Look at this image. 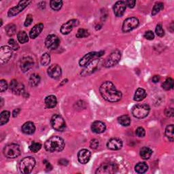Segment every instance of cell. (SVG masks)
Segmentation results:
<instances>
[{
  "mask_svg": "<svg viewBox=\"0 0 174 174\" xmlns=\"http://www.w3.org/2000/svg\"><path fill=\"white\" fill-rule=\"evenodd\" d=\"M10 89L16 95H20L24 92V85L13 80L10 84Z\"/></svg>",
  "mask_w": 174,
  "mask_h": 174,
  "instance_id": "obj_21",
  "label": "cell"
},
{
  "mask_svg": "<svg viewBox=\"0 0 174 174\" xmlns=\"http://www.w3.org/2000/svg\"><path fill=\"white\" fill-rule=\"evenodd\" d=\"M147 93L144 88H139L136 91V93L134 95V100L136 101H141L144 99L146 97Z\"/></svg>",
  "mask_w": 174,
  "mask_h": 174,
  "instance_id": "obj_26",
  "label": "cell"
},
{
  "mask_svg": "<svg viewBox=\"0 0 174 174\" xmlns=\"http://www.w3.org/2000/svg\"><path fill=\"white\" fill-rule=\"evenodd\" d=\"M91 152L88 150L87 149H83L80 150L78 153V160L79 163L82 164H86L91 158Z\"/></svg>",
  "mask_w": 174,
  "mask_h": 174,
  "instance_id": "obj_19",
  "label": "cell"
},
{
  "mask_svg": "<svg viewBox=\"0 0 174 174\" xmlns=\"http://www.w3.org/2000/svg\"><path fill=\"white\" fill-rule=\"evenodd\" d=\"M155 31H156V33H157V35H158V36H160V37H163V35H165V31H164V30H163V27L161 24L157 25V27H156Z\"/></svg>",
  "mask_w": 174,
  "mask_h": 174,
  "instance_id": "obj_42",
  "label": "cell"
},
{
  "mask_svg": "<svg viewBox=\"0 0 174 174\" xmlns=\"http://www.w3.org/2000/svg\"><path fill=\"white\" fill-rule=\"evenodd\" d=\"M51 125L53 129L57 131H63L66 128L65 120L60 115H54L51 118Z\"/></svg>",
  "mask_w": 174,
  "mask_h": 174,
  "instance_id": "obj_8",
  "label": "cell"
},
{
  "mask_svg": "<svg viewBox=\"0 0 174 174\" xmlns=\"http://www.w3.org/2000/svg\"><path fill=\"white\" fill-rule=\"evenodd\" d=\"M107 147L112 150H118L123 147V141L118 138H112L107 143Z\"/></svg>",
  "mask_w": 174,
  "mask_h": 174,
  "instance_id": "obj_20",
  "label": "cell"
},
{
  "mask_svg": "<svg viewBox=\"0 0 174 174\" xmlns=\"http://www.w3.org/2000/svg\"><path fill=\"white\" fill-rule=\"evenodd\" d=\"M40 82V77L37 74H33L30 76L29 84L31 87H36Z\"/></svg>",
  "mask_w": 174,
  "mask_h": 174,
  "instance_id": "obj_32",
  "label": "cell"
},
{
  "mask_svg": "<svg viewBox=\"0 0 174 174\" xmlns=\"http://www.w3.org/2000/svg\"><path fill=\"white\" fill-rule=\"evenodd\" d=\"M44 29V25L42 23L37 24L36 25H35L29 32V37L31 39L36 38L41 33Z\"/></svg>",
  "mask_w": 174,
  "mask_h": 174,
  "instance_id": "obj_23",
  "label": "cell"
},
{
  "mask_svg": "<svg viewBox=\"0 0 174 174\" xmlns=\"http://www.w3.org/2000/svg\"><path fill=\"white\" fill-rule=\"evenodd\" d=\"M148 166L145 163H139L135 167V170L138 173H144L147 172Z\"/></svg>",
  "mask_w": 174,
  "mask_h": 174,
  "instance_id": "obj_28",
  "label": "cell"
},
{
  "mask_svg": "<svg viewBox=\"0 0 174 174\" xmlns=\"http://www.w3.org/2000/svg\"><path fill=\"white\" fill-rule=\"evenodd\" d=\"M165 114L167 116L172 117L174 116V109L173 108H169L165 109Z\"/></svg>",
  "mask_w": 174,
  "mask_h": 174,
  "instance_id": "obj_47",
  "label": "cell"
},
{
  "mask_svg": "<svg viewBox=\"0 0 174 174\" xmlns=\"http://www.w3.org/2000/svg\"><path fill=\"white\" fill-rule=\"evenodd\" d=\"M99 92L102 97L109 102H117L122 99L121 92L117 90L114 84L109 81H106L101 85Z\"/></svg>",
  "mask_w": 174,
  "mask_h": 174,
  "instance_id": "obj_1",
  "label": "cell"
},
{
  "mask_svg": "<svg viewBox=\"0 0 174 174\" xmlns=\"http://www.w3.org/2000/svg\"><path fill=\"white\" fill-rule=\"evenodd\" d=\"M44 164L47 165V169H49V170H51L52 169V165H51V163H50L49 162H48L47 160H44Z\"/></svg>",
  "mask_w": 174,
  "mask_h": 174,
  "instance_id": "obj_51",
  "label": "cell"
},
{
  "mask_svg": "<svg viewBox=\"0 0 174 174\" xmlns=\"http://www.w3.org/2000/svg\"><path fill=\"white\" fill-rule=\"evenodd\" d=\"M62 71L61 67L59 65L55 64L52 65L48 67V76L53 79H58L61 76Z\"/></svg>",
  "mask_w": 174,
  "mask_h": 174,
  "instance_id": "obj_17",
  "label": "cell"
},
{
  "mask_svg": "<svg viewBox=\"0 0 174 174\" xmlns=\"http://www.w3.org/2000/svg\"><path fill=\"white\" fill-rule=\"evenodd\" d=\"M13 50L8 46H3L0 48V63L2 65L6 63L12 56Z\"/></svg>",
  "mask_w": 174,
  "mask_h": 174,
  "instance_id": "obj_10",
  "label": "cell"
},
{
  "mask_svg": "<svg viewBox=\"0 0 174 174\" xmlns=\"http://www.w3.org/2000/svg\"><path fill=\"white\" fill-rule=\"evenodd\" d=\"M140 22L136 17L128 18L124 21L123 25V32H129L131 31L136 29L139 25Z\"/></svg>",
  "mask_w": 174,
  "mask_h": 174,
  "instance_id": "obj_9",
  "label": "cell"
},
{
  "mask_svg": "<svg viewBox=\"0 0 174 174\" xmlns=\"http://www.w3.org/2000/svg\"><path fill=\"white\" fill-rule=\"evenodd\" d=\"M118 120L120 125L124 127L129 126L131 124V118L128 115H123L121 116H120L118 118Z\"/></svg>",
  "mask_w": 174,
  "mask_h": 174,
  "instance_id": "obj_31",
  "label": "cell"
},
{
  "mask_svg": "<svg viewBox=\"0 0 174 174\" xmlns=\"http://www.w3.org/2000/svg\"><path fill=\"white\" fill-rule=\"evenodd\" d=\"M8 44L10 47L11 48L13 51H17L19 49V46L17 44V42L14 40V39H10L8 41Z\"/></svg>",
  "mask_w": 174,
  "mask_h": 174,
  "instance_id": "obj_41",
  "label": "cell"
},
{
  "mask_svg": "<svg viewBox=\"0 0 174 174\" xmlns=\"http://www.w3.org/2000/svg\"><path fill=\"white\" fill-rule=\"evenodd\" d=\"M97 58H99L98 55V52H88L80 60L79 64L81 67H86L88 64L91 63L93 60Z\"/></svg>",
  "mask_w": 174,
  "mask_h": 174,
  "instance_id": "obj_15",
  "label": "cell"
},
{
  "mask_svg": "<svg viewBox=\"0 0 174 174\" xmlns=\"http://www.w3.org/2000/svg\"><path fill=\"white\" fill-rule=\"evenodd\" d=\"M165 135L169 140L172 141H173V125H169L166 127Z\"/></svg>",
  "mask_w": 174,
  "mask_h": 174,
  "instance_id": "obj_35",
  "label": "cell"
},
{
  "mask_svg": "<svg viewBox=\"0 0 174 174\" xmlns=\"http://www.w3.org/2000/svg\"><path fill=\"white\" fill-rule=\"evenodd\" d=\"M118 170V166L113 163H104L99 167L96 171L97 174H112Z\"/></svg>",
  "mask_w": 174,
  "mask_h": 174,
  "instance_id": "obj_6",
  "label": "cell"
},
{
  "mask_svg": "<svg viewBox=\"0 0 174 174\" xmlns=\"http://www.w3.org/2000/svg\"><path fill=\"white\" fill-rule=\"evenodd\" d=\"M120 59H121V52L119 50H115L105 60L104 66L105 67H112L115 66L120 61Z\"/></svg>",
  "mask_w": 174,
  "mask_h": 174,
  "instance_id": "obj_7",
  "label": "cell"
},
{
  "mask_svg": "<svg viewBox=\"0 0 174 174\" xmlns=\"http://www.w3.org/2000/svg\"><path fill=\"white\" fill-rule=\"evenodd\" d=\"M35 165V161L34 158L31 157H25L21 160L19 163V169L22 173H30Z\"/></svg>",
  "mask_w": 174,
  "mask_h": 174,
  "instance_id": "obj_3",
  "label": "cell"
},
{
  "mask_svg": "<svg viewBox=\"0 0 174 174\" xmlns=\"http://www.w3.org/2000/svg\"><path fill=\"white\" fill-rule=\"evenodd\" d=\"M136 134L137 135V136H138L139 137H143L145 136V131L144 128L138 127L136 131Z\"/></svg>",
  "mask_w": 174,
  "mask_h": 174,
  "instance_id": "obj_43",
  "label": "cell"
},
{
  "mask_svg": "<svg viewBox=\"0 0 174 174\" xmlns=\"http://www.w3.org/2000/svg\"><path fill=\"white\" fill-rule=\"evenodd\" d=\"M17 38L18 40L20 42V44H25L29 41V37H28V35L25 31H19L17 34Z\"/></svg>",
  "mask_w": 174,
  "mask_h": 174,
  "instance_id": "obj_30",
  "label": "cell"
},
{
  "mask_svg": "<svg viewBox=\"0 0 174 174\" xmlns=\"http://www.w3.org/2000/svg\"><path fill=\"white\" fill-rule=\"evenodd\" d=\"M144 38L148 40H152L154 38V34L152 31H148L145 33Z\"/></svg>",
  "mask_w": 174,
  "mask_h": 174,
  "instance_id": "obj_44",
  "label": "cell"
},
{
  "mask_svg": "<svg viewBox=\"0 0 174 174\" xmlns=\"http://www.w3.org/2000/svg\"><path fill=\"white\" fill-rule=\"evenodd\" d=\"M65 141L59 136H52L46 141L44 148L46 150L50 152H61L65 148Z\"/></svg>",
  "mask_w": 174,
  "mask_h": 174,
  "instance_id": "obj_2",
  "label": "cell"
},
{
  "mask_svg": "<svg viewBox=\"0 0 174 174\" xmlns=\"http://www.w3.org/2000/svg\"><path fill=\"white\" fill-rule=\"evenodd\" d=\"M164 8V4L162 2H158L156 3L154 5V6L153 7V8H152V16H154L156 15H157V14L162 10Z\"/></svg>",
  "mask_w": 174,
  "mask_h": 174,
  "instance_id": "obj_37",
  "label": "cell"
},
{
  "mask_svg": "<svg viewBox=\"0 0 174 174\" xmlns=\"http://www.w3.org/2000/svg\"><path fill=\"white\" fill-rule=\"evenodd\" d=\"M99 141L97 140H96V139L91 140V143H90V146H91V148H93V149L97 148L98 146H99Z\"/></svg>",
  "mask_w": 174,
  "mask_h": 174,
  "instance_id": "obj_48",
  "label": "cell"
},
{
  "mask_svg": "<svg viewBox=\"0 0 174 174\" xmlns=\"http://www.w3.org/2000/svg\"><path fill=\"white\" fill-rule=\"evenodd\" d=\"M8 84H7L6 81L4 80H2L0 81V91H1L2 93H3V91H5L8 88Z\"/></svg>",
  "mask_w": 174,
  "mask_h": 174,
  "instance_id": "obj_45",
  "label": "cell"
},
{
  "mask_svg": "<svg viewBox=\"0 0 174 174\" xmlns=\"http://www.w3.org/2000/svg\"><path fill=\"white\" fill-rule=\"evenodd\" d=\"M99 61H100L99 58L93 60V61L88 63L86 67H84L85 68L83 71V72L81 73V75L86 76L88 75H90L92 73H93L97 69Z\"/></svg>",
  "mask_w": 174,
  "mask_h": 174,
  "instance_id": "obj_14",
  "label": "cell"
},
{
  "mask_svg": "<svg viewBox=\"0 0 174 174\" xmlns=\"http://www.w3.org/2000/svg\"><path fill=\"white\" fill-rule=\"evenodd\" d=\"M31 1H20L19 4L16 6L13 7L11 9L9 10L8 12V15L11 17V16H15L17 15L18 14H19L20 12H22L23 10L29 6V3H31Z\"/></svg>",
  "mask_w": 174,
  "mask_h": 174,
  "instance_id": "obj_12",
  "label": "cell"
},
{
  "mask_svg": "<svg viewBox=\"0 0 174 174\" xmlns=\"http://www.w3.org/2000/svg\"><path fill=\"white\" fill-rule=\"evenodd\" d=\"M42 148V145L39 142H35V141H33V143H32L30 146H29V149L31 152H38L39 150H40Z\"/></svg>",
  "mask_w": 174,
  "mask_h": 174,
  "instance_id": "obj_40",
  "label": "cell"
},
{
  "mask_svg": "<svg viewBox=\"0 0 174 174\" xmlns=\"http://www.w3.org/2000/svg\"><path fill=\"white\" fill-rule=\"evenodd\" d=\"M173 83H174L173 80L172 78H169L167 79L162 84L163 88L166 91H169L172 89L174 84Z\"/></svg>",
  "mask_w": 174,
  "mask_h": 174,
  "instance_id": "obj_34",
  "label": "cell"
},
{
  "mask_svg": "<svg viewBox=\"0 0 174 174\" xmlns=\"http://www.w3.org/2000/svg\"><path fill=\"white\" fill-rule=\"evenodd\" d=\"M20 111V109L19 108H17V109H15V110L13 111L12 112V116L13 117H16L18 116V114H19V112Z\"/></svg>",
  "mask_w": 174,
  "mask_h": 174,
  "instance_id": "obj_52",
  "label": "cell"
},
{
  "mask_svg": "<svg viewBox=\"0 0 174 174\" xmlns=\"http://www.w3.org/2000/svg\"><path fill=\"white\" fill-rule=\"evenodd\" d=\"M126 3L124 1H118L117 2L114 6V12L115 15L118 17H121L124 13L125 12L126 10Z\"/></svg>",
  "mask_w": 174,
  "mask_h": 174,
  "instance_id": "obj_18",
  "label": "cell"
},
{
  "mask_svg": "<svg viewBox=\"0 0 174 174\" xmlns=\"http://www.w3.org/2000/svg\"><path fill=\"white\" fill-rule=\"evenodd\" d=\"M152 80L154 83H158L159 80H160V76H154L153 77H152Z\"/></svg>",
  "mask_w": 174,
  "mask_h": 174,
  "instance_id": "obj_50",
  "label": "cell"
},
{
  "mask_svg": "<svg viewBox=\"0 0 174 174\" xmlns=\"http://www.w3.org/2000/svg\"><path fill=\"white\" fill-rule=\"evenodd\" d=\"M1 100H2V104H1V106H2V105H3V99H2V98L1 99Z\"/></svg>",
  "mask_w": 174,
  "mask_h": 174,
  "instance_id": "obj_54",
  "label": "cell"
},
{
  "mask_svg": "<svg viewBox=\"0 0 174 174\" xmlns=\"http://www.w3.org/2000/svg\"><path fill=\"white\" fill-rule=\"evenodd\" d=\"M60 40L56 35L51 34L46 38L45 45L50 50H55L59 47Z\"/></svg>",
  "mask_w": 174,
  "mask_h": 174,
  "instance_id": "obj_11",
  "label": "cell"
},
{
  "mask_svg": "<svg viewBox=\"0 0 174 174\" xmlns=\"http://www.w3.org/2000/svg\"><path fill=\"white\" fill-rule=\"evenodd\" d=\"M152 154V151L150 148L143 147L140 150V156L143 159H149Z\"/></svg>",
  "mask_w": 174,
  "mask_h": 174,
  "instance_id": "obj_27",
  "label": "cell"
},
{
  "mask_svg": "<svg viewBox=\"0 0 174 174\" xmlns=\"http://www.w3.org/2000/svg\"><path fill=\"white\" fill-rule=\"evenodd\" d=\"M106 129V126L104 123L101 121H95L91 125V130L95 133H104Z\"/></svg>",
  "mask_w": 174,
  "mask_h": 174,
  "instance_id": "obj_22",
  "label": "cell"
},
{
  "mask_svg": "<svg viewBox=\"0 0 174 174\" xmlns=\"http://www.w3.org/2000/svg\"><path fill=\"white\" fill-rule=\"evenodd\" d=\"M33 59L30 57V56H25V57H23L21 59L20 67L21 70H22L23 72H27L33 67Z\"/></svg>",
  "mask_w": 174,
  "mask_h": 174,
  "instance_id": "obj_16",
  "label": "cell"
},
{
  "mask_svg": "<svg viewBox=\"0 0 174 174\" xmlns=\"http://www.w3.org/2000/svg\"><path fill=\"white\" fill-rule=\"evenodd\" d=\"M50 5H51V8L55 10V11H59V10L62 8L63 6V2L61 0H52L50 2Z\"/></svg>",
  "mask_w": 174,
  "mask_h": 174,
  "instance_id": "obj_33",
  "label": "cell"
},
{
  "mask_svg": "<svg viewBox=\"0 0 174 174\" xmlns=\"http://www.w3.org/2000/svg\"><path fill=\"white\" fill-rule=\"evenodd\" d=\"M16 25L14 24H9L6 27V33L9 36H12L13 35H15L16 33Z\"/></svg>",
  "mask_w": 174,
  "mask_h": 174,
  "instance_id": "obj_36",
  "label": "cell"
},
{
  "mask_svg": "<svg viewBox=\"0 0 174 174\" xmlns=\"http://www.w3.org/2000/svg\"><path fill=\"white\" fill-rule=\"evenodd\" d=\"M33 22V16H32L31 15H27V18H26V20L25 21V27H28Z\"/></svg>",
  "mask_w": 174,
  "mask_h": 174,
  "instance_id": "obj_46",
  "label": "cell"
},
{
  "mask_svg": "<svg viewBox=\"0 0 174 174\" xmlns=\"http://www.w3.org/2000/svg\"><path fill=\"white\" fill-rule=\"evenodd\" d=\"M22 131L25 134H33L35 131V127L34 124L31 122H27L22 126Z\"/></svg>",
  "mask_w": 174,
  "mask_h": 174,
  "instance_id": "obj_24",
  "label": "cell"
},
{
  "mask_svg": "<svg viewBox=\"0 0 174 174\" xmlns=\"http://www.w3.org/2000/svg\"><path fill=\"white\" fill-rule=\"evenodd\" d=\"M3 154L8 158H15L20 154V146L16 144H9L3 148Z\"/></svg>",
  "mask_w": 174,
  "mask_h": 174,
  "instance_id": "obj_4",
  "label": "cell"
},
{
  "mask_svg": "<svg viewBox=\"0 0 174 174\" xmlns=\"http://www.w3.org/2000/svg\"><path fill=\"white\" fill-rule=\"evenodd\" d=\"M10 116V113L9 111H3L0 114V125H3L8 122Z\"/></svg>",
  "mask_w": 174,
  "mask_h": 174,
  "instance_id": "obj_29",
  "label": "cell"
},
{
  "mask_svg": "<svg viewBox=\"0 0 174 174\" xmlns=\"http://www.w3.org/2000/svg\"><path fill=\"white\" fill-rule=\"evenodd\" d=\"M51 62V56L48 53H44L41 57V64L43 66H47Z\"/></svg>",
  "mask_w": 174,
  "mask_h": 174,
  "instance_id": "obj_39",
  "label": "cell"
},
{
  "mask_svg": "<svg viewBox=\"0 0 174 174\" xmlns=\"http://www.w3.org/2000/svg\"><path fill=\"white\" fill-rule=\"evenodd\" d=\"M45 104L47 108H53L57 104V99L55 95H49L45 99Z\"/></svg>",
  "mask_w": 174,
  "mask_h": 174,
  "instance_id": "obj_25",
  "label": "cell"
},
{
  "mask_svg": "<svg viewBox=\"0 0 174 174\" xmlns=\"http://www.w3.org/2000/svg\"><path fill=\"white\" fill-rule=\"evenodd\" d=\"M150 109V107L146 104L136 105L132 109V114L137 118H144L148 115Z\"/></svg>",
  "mask_w": 174,
  "mask_h": 174,
  "instance_id": "obj_5",
  "label": "cell"
},
{
  "mask_svg": "<svg viewBox=\"0 0 174 174\" xmlns=\"http://www.w3.org/2000/svg\"><path fill=\"white\" fill-rule=\"evenodd\" d=\"M79 25V21L76 19H72L67 23H64L61 27V32L63 35L69 34L75 27H77Z\"/></svg>",
  "mask_w": 174,
  "mask_h": 174,
  "instance_id": "obj_13",
  "label": "cell"
},
{
  "mask_svg": "<svg viewBox=\"0 0 174 174\" xmlns=\"http://www.w3.org/2000/svg\"><path fill=\"white\" fill-rule=\"evenodd\" d=\"M126 6L129 7L130 8H133L135 7V5H136V2L135 0H128V1L125 2Z\"/></svg>",
  "mask_w": 174,
  "mask_h": 174,
  "instance_id": "obj_49",
  "label": "cell"
},
{
  "mask_svg": "<svg viewBox=\"0 0 174 174\" xmlns=\"http://www.w3.org/2000/svg\"><path fill=\"white\" fill-rule=\"evenodd\" d=\"M88 35H89V32H88V31L87 29L82 28V29H80L78 31L76 36L78 38H83L88 37Z\"/></svg>",
  "mask_w": 174,
  "mask_h": 174,
  "instance_id": "obj_38",
  "label": "cell"
},
{
  "mask_svg": "<svg viewBox=\"0 0 174 174\" xmlns=\"http://www.w3.org/2000/svg\"><path fill=\"white\" fill-rule=\"evenodd\" d=\"M67 163H68V161H66L65 159H62L61 161H59V164L63 165H67Z\"/></svg>",
  "mask_w": 174,
  "mask_h": 174,
  "instance_id": "obj_53",
  "label": "cell"
}]
</instances>
